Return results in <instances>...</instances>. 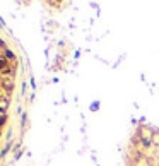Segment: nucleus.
<instances>
[{
  "label": "nucleus",
  "instance_id": "f257e3e1",
  "mask_svg": "<svg viewBox=\"0 0 159 166\" xmlns=\"http://www.w3.org/2000/svg\"><path fill=\"white\" fill-rule=\"evenodd\" d=\"M5 65H7V62H5V60H3V58H0V68H3Z\"/></svg>",
  "mask_w": 159,
  "mask_h": 166
}]
</instances>
